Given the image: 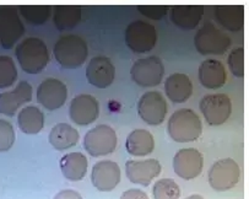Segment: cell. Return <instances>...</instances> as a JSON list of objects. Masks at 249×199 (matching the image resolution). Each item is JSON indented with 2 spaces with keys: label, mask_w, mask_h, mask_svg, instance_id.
Returning <instances> with one entry per match:
<instances>
[{
  "label": "cell",
  "mask_w": 249,
  "mask_h": 199,
  "mask_svg": "<svg viewBox=\"0 0 249 199\" xmlns=\"http://www.w3.org/2000/svg\"><path fill=\"white\" fill-rule=\"evenodd\" d=\"M15 54L21 69L27 74H39L49 63L47 44L37 37H29L18 44Z\"/></svg>",
  "instance_id": "obj_1"
},
{
  "label": "cell",
  "mask_w": 249,
  "mask_h": 199,
  "mask_svg": "<svg viewBox=\"0 0 249 199\" xmlns=\"http://www.w3.org/2000/svg\"><path fill=\"white\" fill-rule=\"evenodd\" d=\"M53 54L60 67L65 69H76L88 59L89 47L85 39L80 36L65 35L55 42Z\"/></svg>",
  "instance_id": "obj_2"
},
{
  "label": "cell",
  "mask_w": 249,
  "mask_h": 199,
  "mask_svg": "<svg viewBox=\"0 0 249 199\" xmlns=\"http://www.w3.org/2000/svg\"><path fill=\"white\" fill-rule=\"evenodd\" d=\"M167 132L177 143H190L203 133V123L198 114L190 109H180L173 112L168 119Z\"/></svg>",
  "instance_id": "obj_3"
},
{
  "label": "cell",
  "mask_w": 249,
  "mask_h": 199,
  "mask_svg": "<svg viewBox=\"0 0 249 199\" xmlns=\"http://www.w3.org/2000/svg\"><path fill=\"white\" fill-rule=\"evenodd\" d=\"M194 46L201 55H222L231 47V38L213 23H206L196 32Z\"/></svg>",
  "instance_id": "obj_4"
},
{
  "label": "cell",
  "mask_w": 249,
  "mask_h": 199,
  "mask_svg": "<svg viewBox=\"0 0 249 199\" xmlns=\"http://www.w3.org/2000/svg\"><path fill=\"white\" fill-rule=\"evenodd\" d=\"M157 42V31L154 25L142 20L129 23L125 30V43L134 53L144 54L154 49Z\"/></svg>",
  "instance_id": "obj_5"
},
{
  "label": "cell",
  "mask_w": 249,
  "mask_h": 199,
  "mask_svg": "<svg viewBox=\"0 0 249 199\" xmlns=\"http://www.w3.org/2000/svg\"><path fill=\"white\" fill-rule=\"evenodd\" d=\"M241 179V168L233 159H221L209 171V184L217 192H226L237 186Z\"/></svg>",
  "instance_id": "obj_6"
},
{
  "label": "cell",
  "mask_w": 249,
  "mask_h": 199,
  "mask_svg": "<svg viewBox=\"0 0 249 199\" xmlns=\"http://www.w3.org/2000/svg\"><path fill=\"white\" fill-rule=\"evenodd\" d=\"M116 132L107 124H100L89 130L84 138V147L93 158L112 154L117 147Z\"/></svg>",
  "instance_id": "obj_7"
},
{
  "label": "cell",
  "mask_w": 249,
  "mask_h": 199,
  "mask_svg": "<svg viewBox=\"0 0 249 199\" xmlns=\"http://www.w3.org/2000/svg\"><path fill=\"white\" fill-rule=\"evenodd\" d=\"M130 75L134 83L142 88H154L160 85L164 75V67L162 60L156 55L138 59L130 69Z\"/></svg>",
  "instance_id": "obj_8"
},
{
  "label": "cell",
  "mask_w": 249,
  "mask_h": 199,
  "mask_svg": "<svg viewBox=\"0 0 249 199\" xmlns=\"http://www.w3.org/2000/svg\"><path fill=\"white\" fill-rule=\"evenodd\" d=\"M199 107L208 124L213 127L227 122L232 113L231 98L226 93H211L204 96Z\"/></svg>",
  "instance_id": "obj_9"
},
{
  "label": "cell",
  "mask_w": 249,
  "mask_h": 199,
  "mask_svg": "<svg viewBox=\"0 0 249 199\" xmlns=\"http://www.w3.org/2000/svg\"><path fill=\"white\" fill-rule=\"evenodd\" d=\"M25 34L18 9L14 6H0V43L5 49H11Z\"/></svg>",
  "instance_id": "obj_10"
},
{
  "label": "cell",
  "mask_w": 249,
  "mask_h": 199,
  "mask_svg": "<svg viewBox=\"0 0 249 199\" xmlns=\"http://www.w3.org/2000/svg\"><path fill=\"white\" fill-rule=\"evenodd\" d=\"M168 106L159 91H149L138 102V113L149 126H160L167 116Z\"/></svg>",
  "instance_id": "obj_11"
},
{
  "label": "cell",
  "mask_w": 249,
  "mask_h": 199,
  "mask_svg": "<svg viewBox=\"0 0 249 199\" xmlns=\"http://www.w3.org/2000/svg\"><path fill=\"white\" fill-rule=\"evenodd\" d=\"M204 167V158L196 147H185L177 151L173 158V170L183 180H194Z\"/></svg>",
  "instance_id": "obj_12"
},
{
  "label": "cell",
  "mask_w": 249,
  "mask_h": 199,
  "mask_svg": "<svg viewBox=\"0 0 249 199\" xmlns=\"http://www.w3.org/2000/svg\"><path fill=\"white\" fill-rule=\"evenodd\" d=\"M67 98V85L59 79L48 78L42 81L37 88V101L49 111L64 106Z\"/></svg>",
  "instance_id": "obj_13"
},
{
  "label": "cell",
  "mask_w": 249,
  "mask_h": 199,
  "mask_svg": "<svg viewBox=\"0 0 249 199\" xmlns=\"http://www.w3.org/2000/svg\"><path fill=\"white\" fill-rule=\"evenodd\" d=\"M100 116V104L92 95L81 93L70 102L69 117L77 126H89Z\"/></svg>",
  "instance_id": "obj_14"
},
{
  "label": "cell",
  "mask_w": 249,
  "mask_h": 199,
  "mask_svg": "<svg viewBox=\"0 0 249 199\" xmlns=\"http://www.w3.org/2000/svg\"><path fill=\"white\" fill-rule=\"evenodd\" d=\"M162 166L156 159L149 160H128L125 163V173L129 181L135 184L147 187L160 176Z\"/></svg>",
  "instance_id": "obj_15"
},
{
  "label": "cell",
  "mask_w": 249,
  "mask_h": 199,
  "mask_svg": "<svg viewBox=\"0 0 249 199\" xmlns=\"http://www.w3.org/2000/svg\"><path fill=\"white\" fill-rule=\"evenodd\" d=\"M91 181L100 192L113 191L121 182V168L114 161L103 160L95 163L91 172Z\"/></svg>",
  "instance_id": "obj_16"
},
{
  "label": "cell",
  "mask_w": 249,
  "mask_h": 199,
  "mask_svg": "<svg viewBox=\"0 0 249 199\" xmlns=\"http://www.w3.org/2000/svg\"><path fill=\"white\" fill-rule=\"evenodd\" d=\"M114 76L116 68L107 57H93L86 67V79L95 88H108L113 84Z\"/></svg>",
  "instance_id": "obj_17"
},
{
  "label": "cell",
  "mask_w": 249,
  "mask_h": 199,
  "mask_svg": "<svg viewBox=\"0 0 249 199\" xmlns=\"http://www.w3.org/2000/svg\"><path fill=\"white\" fill-rule=\"evenodd\" d=\"M32 100V86L27 81H20L13 91L0 93V113L13 117L25 104Z\"/></svg>",
  "instance_id": "obj_18"
},
{
  "label": "cell",
  "mask_w": 249,
  "mask_h": 199,
  "mask_svg": "<svg viewBox=\"0 0 249 199\" xmlns=\"http://www.w3.org/2000/svg\"><path fill=\"white\" fill-rule=\"evenodd\" d=\"M198 76L204 88L216 90L226 84L227 72L225 65L220 60L206 59L199 67Z\"/></svg>",
  "instance_id": "obj_19"
},
{
  "label": "cell",
  "mask_w": 249,
  "mask_h": 199,
  "mask_svg": "<svg viewBox=\"0 0 249 199\" xmlns=\"http://www.w3.org/2000/svg\"><path fill=\"white\" fill-rule=\"evenodd\" d=\"M164 92L175 104L188 101L193 93V84L189 76L183 72H175L164 83Z\"/></svg>",
  "instance_id": "obj_20"
},
{
  "label": "cell",
  "mask_w": 249,
  "mask_h": 199,
  "mask_svg": "<svg viewBox=\"0 0 249 199\" xmlns=\"http://www.w3.org/2000/svg\"><path fill=\"white\" fill-rule=\"evenodd\" d=\"M170 10L171 20L176 26L183 30H194L198 27L205 8L203 5H175Z\"/></svg>",
  "instance_id": "obj_21"
},
{
  "label": "cell",
  "mask_w": 249,
  "mask_h": 199,
  "mask_svg": "<svg viewBox=\"0 0 249 199\" xmlns=\"http://www.w3.org/2000/svg\"><path fill=\"white\" fill-rule=\"evenodd\" d=\"M59 166L65 179L71 182H77L86 176L89 161L82 153H69L60 159Z\"/></svg>",
  "instance_id": "obj_22"
},
{
  "label": "cell",
  "mask_w": 249,
  "mask_h": 199,
  "mask_svg": "<svg viewBox=\"0 0 249 199\" xmlns=\"http://www.w3.org/2000/svg\"><path fill=\"white\" fill-rule=\"evenodd\" d=\"M215 18L226 30L239 32L244 27V6L217 5L215 6Z\"/></svg>",
  "instance_id": "obj_23"
},
{
  "label": "cell",
  "mask_w": 249,
  "mask_h": 199,
  "mask_svg": "<svg viewBox=\"0 0 249 199\" xmlns=\"http://www.w3.org/2000/svg\"><path fill=\"white\" fill-rule=\"evenodd\" d=\"M80 139V134L74 127L68 123H58L51 129L48 140L57 150H67L75 146Z\"/></svg>",
  "instance_id": "obj_24"
},
{
  "label": "cell",
  "mask_w": 249,
  "mask_h": 199,
  "mask_svg": "<svg viewBox=\"0 0 249 199\" xmlns=\"http://www.w3.org/2000/svg\"><path fill=\"white\" fill-rule=\"evenodd\" d=\"M126 151L133 156H146L155 149V139L146 129H134L125 142Z\"/></svg>",
  "instance_id": "obj_25"
},
{
  "label": "cell",
  "mask_w": 249,
  "mask_h": 199,
  "mask_svg": "<svg viewBox=\"0 0 249 199\" xmlns=\"http://www.w3.org/2000/svg\"><path fill=\"white\" fill-rule=\"evenodd\" d=\"M18 124L21 132L29 135L38 134L44 127V114L38 107L26 106L18 112Z\"/></svg>",
  "instance_id": "obj_26"
},
{
  "label": "cell",
  "mask_w": 249,
  "mask_h": 199,
  "mask_svg": "<svg viewBox=\"0 0 249 199\" xmlns=\"http://www.w3.org/2000/svg\"><path fill=\"white\" fill-rule=\"evenodd\" d=\"M53 10L54 25L59 31L74 29L81 21V8L77 5H57Z\"/></svg>",
  "instance_id": "obj_27"
},
{
  "label": "cell",
  "mask_w": 249,
  "mask_h": 199,
  "mask_svg": "<svg viewBox=\"0 0 249 199\" xmlns=\"http://www.w3.org/2000/svg\"><path fill=\"white\" fill-rule=\"evenodd\" d=\"M21 16L32 26H41L49 20L52 8L49 5H22L18 6Z\"/></svg>",
  "instance_id": "obj_28"
},
{
  "label": "cell",
  "mask_w": 249,
  "mask_h": 199,
  "mask_svg": "<svg viewBox=\"0 0 249 199\" xmlns=\"http://www.w3.org/2000/svg\"><path fill=\"white\" fill-rule=\"evenodd\" d=\"M152 194L155 199H179L180 188L172 179H162L154 184Z\"/></svg>",
  "instance_id": "obj_29"
},
{
  "label": "cell",
  "mask_w": 249,
  "mask_h": 199,
  "mask_svg": "<svg viewBox=\"0 0 249 199\" xmlns=\"http://www.w3.org/2000/svg\"><path fill=\"white\" fill-rule=\"evenodd\" d=\"M18 79V69L9 55H0V89L13 85Z\"/></svg>",
  "instance_id": "obj_30"
},
{
  "label": "cell",
  "mask_w": 249,
  "mask_h": 199,
  "mask_svg": "<svg viewBox=\"0 0 249 199\" xmlns=\"http://www.w3.org/2000/svg\"><path fill=\"white\" fill-rule=\"evenodd\" d=\"M227 65H229L230 72L237 78H243L244 76V48L243 47H237L229 54L227 58Z\"/></svg>",
  "instance_id": "obj_31"
},
{
  "label": "cell",
  "mask_w": 249,
  "mask_h": 199,
  "mask_svg": "<svg viewBox=\"0 0 249 199\" xmlns=\"http://www.w3.org/2000/svg\"><path fill=\"white\" fill-rule=\"evenodd\" d=\"M15 138L13 124L8 121L0 119V153L10 150L15 143Z\"/></svg>",
  "instance_id": "obj_32"
},
{
  "label": "cell",
  "mask_w": 249,
  "mask_h": 199,
  "mask_svg": "<svg viewBox=\"0 0 249 199\" xmlns=\"http://www.w3.org/2000/svg\"><path fill=\"white\" fill-rule=\"evenodd\" d=\"M136 9L142 15L146 16L151 20H161L162 18L167 15L168 10H170L167 5H139Z\"/></svg>",
  "instance_id": "obj_33"
},
{
  "label": "cell",
  "mask_w": 249,
  "mask_h": 199,
  "mask_svg": "<svg viewBox=\"0 0 249 199\" xmlns=\"http://www.w3.org/2000/svg\"><path fill=\"white\" fill-rule=\"evenodd\" d=\"M119 199H150V198L144 191L133 188V189H128V191L124 192Z\"/></svg>",
  "instance_id": "obj_34"
},
{
  "label": "cell",
  "mask_w": 249,
  "mask_h": 199,
  "mask_svg": "<svg viewBox=\"0 0 249 199\" xmlns=\"http://www.w3.org/2000/svg\"><path fill=\"white\" fill-rule=\"evenodd\" d=\"M54 199H84L79 192L74 189H63L59 193L55 194Z\"/></svg>",
  "instance_id": "obj_35"
},
{
  "label": "cell",
  "mask_w": 249,
  "mask_h": 199,
  "mask_svg": "<svg viewBox=\"0 0 249 199\" xmlns=\"http://www.w3.org/2000/svg\"><path fill=\"white\" fill-rule=\"evenodd\" d=\"M185 199H204L203 196H200V194H192V196L187 197Z\"/></svg>",
  "instance_id": "obj_36"
}]
</instances>
